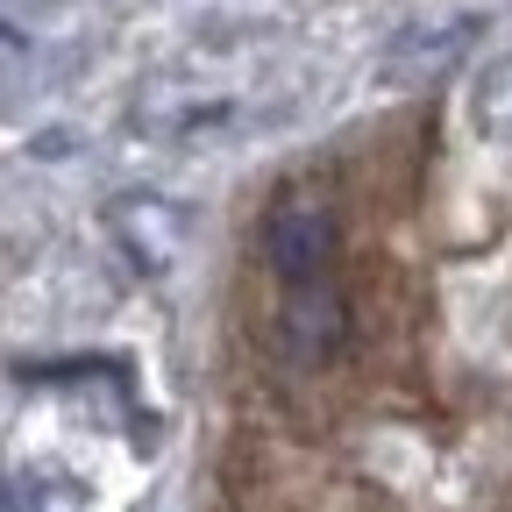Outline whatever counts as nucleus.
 <instances>
[{"label": "nucleus", "mask_w": 512, "mask_h": 512, "mask_svg": "<svg viewBox=\"0 0 512 512\" xmlns=\"http://www.w3.org/2000/svg\"><path fill=\"white\" fill-rule=\"evenodd\" d=\"M264 256L285 285H320L335 264V214L328 200H313V192H292V200L271 207L264 221Z\"/></svg>", "instance_id": "1"}, {"label": "nucleus", "mask_w": 512, "mask_h": 512, "mask_svg": "<svg viewBox=\"0 0 512 512\" xmlns=\"http://www.w3.org/2000/svg\"><path fill=\"white\" fill-rule=\"evenodd\" d=\"M278 335H285V349H292V356H306V363H320L328 349H342V335H349L342 292H335L328 278H320V285H285Z\"/></svg>", "instance_id": "2"}, {"label": "nucleus", "mask_w": 512, "mask_h": 512, "mask_svg": "<svg viewBox=\"0 0 512 512\" xmlns=\"http://www.w3.org/2000/svg\"><path fill=\"white\" fill-rule=\"evenodd\" d=\"M178 228H185V214L171 200H121L114 207V235H121V249L136 256L143 271H164L178 256Z\"/></svg>", "instance_id": "3"}, {"label": "nucleus", "mask_w": 512, "mask_h": 512, "mask_svg": "<svg viewBox=\"0 0 512 512\" xmlns=\"http://www.w3.org/2000/svg\"><path fill=\"white\" fill-rule=\"evenodd\" d=\"M477 36V15H463V22H448V29H420V36H399V50H392V64H406V72H434V64H448L463 43Z\"/></svg>", "instance_id": "4"}, {"label": "nucleus", "mask_w": 512, "mask_h": 512, "mask_svg": "<svg viewBox=\"0 0 512 512\" xmlns=\"http://www.w3.org/2000/svg\"><path fill=\"white\" fill-rule=\"evenodd\" d=\"M477 114H484V128H491V136H505V143H512V57L498 64L491 79H484V93H477Z\"/></svg>", "instance_id": "5"}]
</instances>
